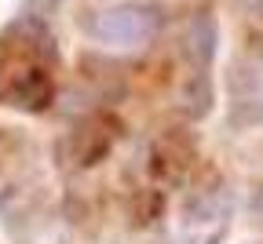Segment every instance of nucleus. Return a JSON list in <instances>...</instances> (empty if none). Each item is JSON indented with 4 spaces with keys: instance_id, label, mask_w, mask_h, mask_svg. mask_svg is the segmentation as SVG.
<instances>
[{
    "instance_id": "423d86ee",
    "label": "nucleus",
    "mask_w": 263,
    "mask_h": 244,
    "mask_svg": "<svg viewBox=\"0 0 263 244\" xmlns=\"http://www.w3.org/2000/svg\"><path fill=\"white\" fill-rule=\"evenodd\" d=\"M59 4H62V0H26L18 15H33V18H44V22H48V15H51Z\"/></svg>"
},
{
    "instance_id": "0eeeda50",
    "label": "nucleus",
    "mask_w": 263,
    "mask_h": 244,
    "mask_svg": "<svg viewBox=\"0 0 263 244\" xmlns=\"http://www.w3.org/2000/svg\"><path fill=\"white\" fill-rule=\"evenodd\" d=\"M249 212H252L256 222H263V190H256V197H252V204H249Z\"/></svg>"
},
{
    "instance_id": "f03ea898",
    "label": "nucleus",
    "mask_w": 263,
    "mask_h": 244,
    "mask_svg": "<svg viewBox=\"0 0 263 244\" xmlns=\"http://www.w3.org/2000/svg\"><path fill=\"white\" fill-rule=\"evenodd\" d=\"M230 124L241 131L263 124V58L259 55L238 62L230 73Z\"/></svg>"
},
{
    "instance_id": "20e7f679",
    "label": "nucleus",
    "mask_w": 263,
    "mask_h": 244,
    "mask_svg": "<svg viewBox=\"0 0 263 244\" xmlns=\"http://www.w3.org/2000/svg\"><path fill=\"white\" fill-rule=\"evenodd\" d=\"M216 40H219V26L212 15H194V22L186 26V40H183V51H186V62L197 73H209L212 69V58H216Z\"/></svg>"
},
{
    "instance_id": "39448f33",
    "label": "nucleus",
    "mask_w": 263,
    "mask_h": 244,
    "mask_svg": "<svg viewBox=\"0 0 263 244\" xmlns=\"http://www.w3.org/2000/svg\"><path fill=\"white\" fill-rule=\"evenodd\" d=\"M183 110H186V117H194V120H201V117L212 110V80H209V73L190 69V80H186V88H183Z\"/></svg>"
},
{
    "instance_id": "7ed1b4c3",
    "label": "nucleus",
    "mask_w": 263,
    "mask_h": 244,
    "mask_svg": "<svg viewBox=\"0 0 263 244\" xmlns=\"http://www.w3.org/2000/svg\"><path fill=\"white\" fill-rule=\"evenodd\" d=\"M0 98H4L8 106L41 113V110H48V102L55 98L51 73H48L41 62H29V66L15 69V73H8V80L0 84Z\"/></svg>"
},
{
    "instance_id": "f257e3e1",
    "label": "nucleus",
    "mask_w": 263,
    "mask_h": 244,
    "mask_svg": "<svg viewBox=\"0 0 263 244\" xmlns=\"http://www.w3.org/2000/svg\"><path fill=\"white\" fill-rule=\"evenodd\" d=\"M164 26V15L150 4H117L99 11L88 22L91 40L106 44V48H143L150 44Z\"/></svg>"
}]
</instances>
